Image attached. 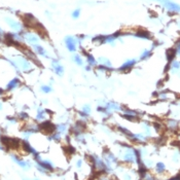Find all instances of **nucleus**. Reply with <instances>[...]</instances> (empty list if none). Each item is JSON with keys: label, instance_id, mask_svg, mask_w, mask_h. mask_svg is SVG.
<instances>
[{"label": "nucleus", "instance_id": "obj_16", "mask_svg": "<svg viewBox=\"0 0 180 180\" xmlns=\"http://www.w3.org/2000/svg\"><path fill=\"white\" fill-rule=\"evenodd\" d=\"M26 38H27V40L28 41H30V42H32V43H36L37 42V37H36L34 34H32V33H29V34H27V36H26Z\"/></svg>", "mask_w": 180, "mask_h": 180}, {"label": "nucleus", "instance_id": "obj_20", "mask_svg": "<svg viewBox=\"0 0 180 180\" xmlns=\"http://www.w3.org/2000/svg\"><path fill=\"white\" fill-rule=\"evenodd\" d=\"M3 93H4V91H3L2 89H1V87H0V96H1V95H3Z\"/></svg>", "mask_w": 180, "mask_h": 180}, {"label": "nucleus", "instance_id": "obj_6", "mask_svg": "<svg viewBox=\"0 0 180 180\" xmlns=\"http://www.w3.org/2000/svg\"><path fill=\"white\" fill-rule=\"evenodd\" d=\"M20 85H21L20 78H19V77H15V78L10 79L9 81L7 82V85H6L5 90L7 91V92H11V91L15 90V89H18Z\"/></svg>", "mask_w": 180, "mask_h": 180}, {"label": "nucleus", "instance_id": "obj_19", "mask_svg": "<svg viewBox=\"0 0 180 180\" xmlns=\"http://www.w3.org/2000/svg\"><path fill=\"white\" fill-rule=\"evenodd\" d=\"M19 118H21V119H27L28 118V114L26 112H21L19 114Z\"/></svg>", "mask_w": 180, "mask_h": 180}, {"label": "nucleus", "instance_id": "obj_8", "mask_svg": "<svg viewBox=\"0 0 180 180\" xmlns=\"http://www.w3.org/2000/svg\"><path fill=\"white\" fill-rule=\"evenodd\" d=\"M72 61L74 63L75 65L79 67H85V59H83V57H81L79 54H75L72 56Z\"/></svg>", "mask_w": 180, "mask_h": 180}, {"label": "nucleus", "instance_id": "obj_1", "mask_svg": "<svg viewBox=\"0 0 180 180\" xmlns=\"http://www.w3.org/2000/svg\"><path fill=\"white\" fill-rule=\"evenodd\" d=\"M123 109V106L115 101H106L101 105L97 106V111L104 116H110L114 112H121Z\"/></svg>", "mask_w": 180, "mask_h": 180}, {"label": "nucleus", "instance_id": "obj_21", "mask_svg": "<svg viewBox=\"0 0 180 180\" xmlns=\"http://www.w3.org/2000/svg\"><path fill=\"white\" fill-rule=\"evenodd\" d=\"M1 109H2V103L0 102V110H1Z\"/></svg>", "mask_w": 180, "mask_h": 180}, {"label": "nucleus", "instance_id": "obj_4", "mask_svg": "<svg viewBox=\"0 0 180 180\" xmlns=\"http://www.w3.org/2000/svg\"><path fill=\"white\" fill-rule=\"evenodd\" d=\"M77 43H78V41H77L76 38L73 37V36H68V37L65 38V45H66L67 49L69 51H71V53L76 51Z\"/></svg>", "mask_w": 180, "mask_h": 180}, {"label": "nucleus", "instance_id": "obj_11", "mask_svg": "<svg viewBox=\"0 0 180 180\" xmlns=\"http://www.w3.org/2000/svg\"><path fill=\"white\" fill-rule=\"evenodd\" d=\"M166 7L169 10H172V11H180V5L176 4V3H173L171 1H168L166 2Z\"/></svg>", "mask_w": 180, "mask_h": 180}, {"label": "nucleus", "instance_id": "obj_5", "mask_svg": "<svg viewBox=\"0 0 180 180\" xmlns=\"http://www.w3.org/2000/svg\"><path fill=\"white\" fill-rule=\"evenodd\" d=\"M123 116L129 121H136L137 118L139 117V113L137 112L136 110H134V109H131V108H125L123 107Z\"/></svg>", "mask_w": 180, "mask_h": 180}, {"label": "nucleus", "instance_id": "obj_7", "mask_svg": "<svg viewBox=\"0 0 180 180\" xmlns=\"http://www.w3.org/2000/svg\"><path fill=\"white\" fill-rule=\"evenodd\" d=\"M85 60L87 62V66L92 67V68H96L98 66V60L92 54L89 53H85Z\"/></svg>", "mask_w": 180, "mask_h": 180}, {"label": "nucleus", "instance_id": "obj_17", "mask_svg": "<svg viewBox=\"0 0 180 180\" xmlns=\"http://www.w3.org/2000/svg\"><path fill=\"white\" fill-rule=\"evenodd\" d=\"M155 169H157V173H163L165 171V169H166V167H165V165L163 163H157V166H155Z\"/></svg>", "mask_w": 180, "mask_h": 180}, {"label": "nucleus", "instance_id": "obj_15", "mask_svg": "<svg viewBox=\"0 0 180 180\" xmlns=\"http://www.w3.org/2000/svg\"><path fill=\"white\" fill-rule=\"evenodd\" d=\"M40 91L43 94H49V93L53 92V87H51V85H43L40 87Z\"/></svg>", "mask_w": 180, "mask_h": 180}, {"label": "nucleus", "instance_id": "obj_13", "mask_svg": "<svg viewBox=\"0 0 180 180\" xmlns=\"http://www.w3.org/2000/svg\"><path fill=\"white\" fill-rule=\"evenodd\" d=\"M150 56H151V49H144L141 54H140L139 60H140V61H145V60L149 59Z\"/></svg>", "mask_w": 180, "mask_h": 180}, {"label": "nucleus", "instance_id": "obj_14", "mask_svg": "<svg viewBox=\"0 0 180 180\" xmlns=\"http://www.w3.org/2000/svg\"><path fill=\"white\" fill-rule=\"evenodd\" d=\"M33 49H34V51H35L37 55H39V56H44V57L46 56V51H45V49L42 47V46L35 44V45L33 46Z\"/></svg>", "mask_w": 180, "mask_h": 180}, {"label": "nucleus", "instance_id": "obj_10", "mask_svg": "<svg viewBox=\"0 0 180 180\" xmlns=\"http://www.w3.org/2000/svg\"><path fill=\"white\" fill-rule=\"evenodd\" d=\"M47 112H49V111L46 110V109H44V108H42V107H39L38 110H37V116H36V119H37V121H44L45 117H46Z\"/></svg>", "mask_w": 180, "mask_h": 180}, {"label": "nucleus", "instance_id": "obj_3", "mask_svg": "<svg viewBox=\"0 0 180 180\" xmlns=\"http://www.w3.org/2000/svg\"><path fill=\"white\" fill-rule=\"evenodd\" d=\"M51 69L54 71V73L58 76L62 77L65 73L64 66L59 62V60H53L51 61Z\"/></svg>", "mask_w": 180, "mask_h": 180}, {"label": "nucleus", "instance_id": "obj_18", "mask_svg": "<svg viewBox=\"0 0 180 180\" xmlns=\"http://www.w3.org/2000/svg\"><path fill=\"white\" fill-rule=\"evenodd\" d=\"M79 15H80V9L79 8H76L75 10H73V13H72V17L74 19H77V18H79Z\"/></svg>", "mask_w": 180, "mask_h": 180}, {"label": "nucleus", "instance_id": "obj_9", "mask_svg": "<svg viewBox=\"0 0 180 180\" xmlns=\"http://www.w3.org/2000/svg\"><path fill=\"white\" fill-rule=\"evenodd\" d=\"M19 66L22 68L24 72H30L32 70V67H31V64L29 63L26 59H21L20 60V65Z\"/></svg>", "mask_w": 180, "mask_h": 180}, {"label": "nucleus", "instance_id": "obj_2", "mask_svg": "<svg viewBox=\"0 0 180 180\" xmlns=\"http://www.w3.org/2000/svg\"><path fill=\"white\" fill-rule=\"evenodd\" d=\"M137 64V60L136 59H128L126 60V61L123 62V64L121 65V66L118 67L117 70L121 72H129L130 70H132L134 68V67L136 66Z\"/></svg>", "mask_w": 180, "mask_h": 180}, {"label": "nucleus", "instance_id": "obj_12", "mask_svg": "<svg viewBox=\"0 0 180 180\" xmlns=\"http://www.w3.org/2000/svg\"><path fill=\"white\" fill-rule=\"evenodd\" d=\"M166 126H167V128L170 129V130L175 131V130H177L178 128V121H175V119H169V121H167Z\"/></svg>", "mask_w": 180, "mask_h": 180}]
</instances>
